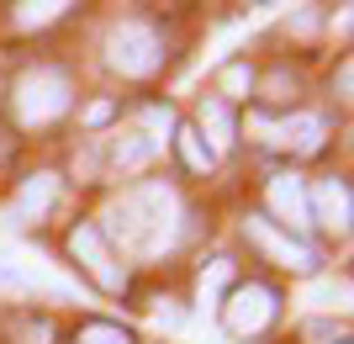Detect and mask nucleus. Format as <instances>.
I'll return each mask as SVG.
<instances>
[{"instance_id": "obj_16", "label": "nucleus", "mask_w": 354, "mask_h": 344, "mask_svg": "<svg viewBox=\"0 0 354 344\" xmlns=\"http://www.w3.org/2000/svg\"><path fill=\"white\" fill-rule=\"evenodd\" d=\"M249 90H254V69L249 64H227V69H222V101H227V96L238 101V96H249Z\"/></svg>"}, {"instance_id": "obj_14", "label": "nucleus", "mask_w": 354, "mask_h": 344, "mask_svg": "<svg viewBox=\"0 0 354 344\" xmlns=\"http://www.w3.org/2000/svg\"><path fill=\"white\" fill-rule=\"evenodd\" d=\"M175 143H180V154H185V165H191V170H212V149L201 143L196 127H175Z\"/></svg>"}, {"instance_id": "obj_19", "label": "nucleus", "mask_w": 354, "mask_h": 344, "mask_svg": "<svg viewBox=\"0 0 354 344\" xmlns=\"http://www.w3.org/2000/svg\"><path fill=\"white\" fill-rule=\"evenodd\" d=\"M222 281H227V260H212V270H207V275H201V302H207V297H212V291H217Z\"/></svg>"}, {"instance_id": "obj_4", "label": "nucleus", "mask_w": 354, "mask_h": 344, "mask_svg": "<svg viewBox=\"0 0 354 344\" xmlns=\"http://www.w3.org/2000/svg\"><path fill=\"white\" fill-rule=\"evenodd\" d=\"M106 64L111 69H122V75H153L164 64V37L148 21H122V27H111V37H106Z\"/></svg>"}, {"instance_id": "obj_8", "label": "nucleus", "mask_w": 354, "mask_h": 344, "mask_svg": "<svg viewBox=\"0 0 354 344\" xmlns=\"http://www.w3.org/2000/svg\"><path fill=\"white\" fill-rule=\"evenodd\" d=\"M243 233H249V239L259 244V249H265L275 265H286V270H312V265H317V255H312L307 244L291 239V233H281L270 217H249V223H243Z\"/></svg>"}, {"instance_id": "obj_6", "label": "nucleus", "mask_w": 354, "mask_h": 344, "mask_svg": "<svg viewBox=\"0 0 354 344\" xmlns=\"http://www.w3.org/2000/svg\"><path fill=\"white\" fill-rule=\"evenodd\" d=\"M249 133H259L270 149H286V154H317L328 138V122L317 111H291V117L270 122V117H249Z\"/></svg>"}, {"instance_id": "obj_12", "label": "nucleus", "mask_w": 354, "mask_h": 344, "mask_svg": "<svg viewBox=\"0 0 354 344\" xmlns=\"http://www.w3.org/2000/svg\"><path fill=\"white\" fill-rule=\"evenodd\" d=\"M153 154H159V138L153 133H122L117 149H111V165L117 170H143Z\"/></svg>"}, {"instance_id": "obj_15", "label": "nucleus", "mask_w": 354, "mask_h": 344, "mask_svg": "<svg viewBox=\"0 0 354 344\" xmlns=\"http://www.w3.org/2000/svg\"><path fill=\"white\" fill-rule=\"evenodd\" d=\"M64 11H74V6H64V0H48V6H16V21H21V27H48V21H59Z\"/></svg>"}, {"instance_id": "obj_7", "label": "nucleus", "mask_w": 354, "mask_h": 344, "mask_svg": "<svg viewBox=\"0 0 354 344\" xmlns=\"http://www.w3.org/2000/svg\"><path fill=\"white\" fill-rule=\"evenodd\" d=\"M307 212H312V223H323L333 239H344V233H349V217H354L349 180H344V175H323L307 191Z\"/></svg>"}, {"instance_id": "obj_3", "label": "nucleus", "mask_w": 354, "mask_h": 344, "mask_svg": "<svg viewBox=\"0 0 354 344\" xmlns=\"http://www.w3.org/2000/svg\"><path fill=\"white\" fill-rule=\"evenodd\" d=\"M281 313V297H275V286L265 281H238L222 302V329L233 334V339H259V334L275 323Z\"/></svg>"}, {"instance_id": "obj_9", "label": "nucleus", "mask_w": 354, "mask_h": 344, "mask_svg": "<svg viewBox=\"0 0 354 344\" xmlns=\"http://www.w3.org/2000/svg\"><path fill=\"white\" fill-rule=\"evenodd\" d=\"M265 196H270V212H275V217H281V223L291 228V239L312 228V212H307V185H301V180L291 175V170H286V175H270Z\"/></svg>"}, {"instance_id": "obj_13", "label": "nucleus", "mask_w": 354, "mask_h": 344, "mask_svg": "<svg viewBox=\"0 0 354 344\" xmlns=\"http://www.w3.org/2000/svg\"><path fill=\"white\" fill-rule=\"evenodd\" d=\"M74 344H138V334L122 323H106V318H85L74 329Z\"/></svg>"}, {"instance_id": "obj_5", "label": "nucleus", "mask_w": 354, "mask_h": 344, "mask_svg": "<svg viewBox=\"0 0 354 344\" xmlns=\"http://www.w3.org/2000/svg\"><path fill=\"white\" fill-rule=\"evenodd\" d=\"M69 260L85 270L101 291H127V265H117L111 244H106V233H101L95 223H80V228L69 233Z\"/></svg>"}, {"instance_id": "obj_10", "label": "nucleus", "mask_w": 354, "mask_h": 344, "mask_svg": "<svg viewBox=\"0 0 354 344\" xmlns=\"http://www.w3.org/2000/svg\"><path fill=\"white\" fill-rule=\"evenodd\" d=\"M196 133H207L201 143L212 149V159H217L222 149H233L238 127H233V111H227L222 96H201V106H196Z\"/></svg>"}, {"instance_id": "obj_11", "label": "nucleus", "mask_w": 354, "mask_h": 344, "mask_svg": "<svg viewBox=\"0 0 354 344\" xmlns=\"http://www.w3.org/2000/svg\"><path fill=\"white\" fill-rule=\"evenodd\" d=\"M53 196H59V175H32L21 180V191H16V217L32 223V217H43L53 207Z\"/></svg>"}, {"instance_id": "obj_17", "label": "nucleus", "mask_w": 354, "mask_h": 344, "mask_svg": "<svg viewBox=\"0 0 354 344\" xmlns=\"http://www.w3.org/2000/svg\"><path fill=\"white\" fill-rule=\"evenodd\" d=\"M16 344H53V323L48 318H21L16 323Z\"/></svg>"}, {"instance_id": "obj_18", "label": "nucleus", "mask_w": 354, "mask_h": 344, "mask_svg": "<svg viewBox=\"0 0 354 344\" xmlns=\"http://www.w3.org/2000/svg\"><path fill=\"white\" fill-rule=\"evenodd\" d=\"M301 339H307V344H333V339H344V329H333V323H307Z\"/></svg>"}, {"instance_id": "obj_20", "label": "nucleus", "mask_w": 354, "mask_h": 344, "mask_svg": "<svg viewBox=\"0 0 354 344\" xmlns=\"http://www.w3.org/2000/svg\"><path fill=\"white\" fill-rule=\"evenodd\" d=\"M85 117H90V122H106V117H111V101H95V106L85 111Z\"/></svg>"}, {"instance_id": "obj_1", "label": "nucleus", "mask_w": 354, "mask_h": 344, "mask_svg": "<svg viewBox=\"0 0 354 344\" xmlns=\"http://www.w3.org/2000/svg\"><path fill=\"white\" fill-rule=\"evenodd\" d=\"M106 223H111V239H122V249L159 260L180 233V196L164 180H143L133 191H122V201L111 207Z\"/></svg>"}, {"instance_id": "obj_2", "label": "nucleus", "mask_w": 354, "mask_h": 344, "mask_svg": "<svg viewBox=\"0 0 354 344\" xmlns=\"http://www.w3.org/2000/svg\"><path fill=\"white\" fill-rule=\"evenodd\" d=\"M69 96H74V85H69V75L64 69H53V64H37V69H27V75L16 80V117L27 122V127H48L53 117H64L69 111Z\"/></svg>"}]
</instances>
